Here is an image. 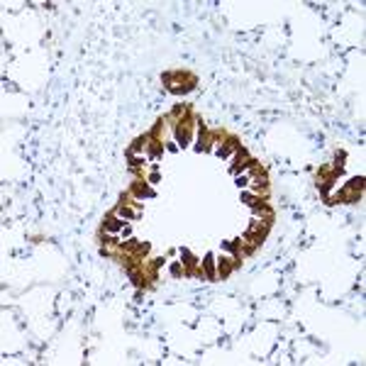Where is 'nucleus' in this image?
I'll use <instances>...</instances> for the list:
<instances>
[{
  "label": "nucleus",
  "instance_id": "1",
  "mask_svg": "<svg viewBox=\"0 0 366 366\" xmlns=\"http://www.w3.org/2000/svg\"><path fill=\"white\" fill-rule=\"evenodd\" d=\"M164 83L169 85V90L171 93H186V90H191L198 81H196V76H191V73H183V71H171L164 76Z\"/></svg>",
  "mask_w": 366,
  "mask_h": 366
},
{
  "label": "nucleus",
  "instance_id": "2",
  "mask_svg": "<svg viewBox=\"0 0 366 366\" xmlns=\"http://www.w3.org/2000/svg\"><path fill=\"white\" fill-rule=\"evenodd\" d=\"M362 191H364V178H352L349 186L337 196V200H342V203H354V200L362 198Z\"/></svg>",
  "mask_w": 366,
  "mask_h": 366
},
{
  "label": "nucleus",
  "instance_id": "3",
  "mask_svg": "<svg viewBox=\"0 0 366 366\" xmlns=\"http://www.w3.org/2000/svg\"><path fill=\"white\" fill-rule=\"evenodd\" d=\"M252 161H254V159H249V151H247L244 146H239V149H237V159H234V166H232V173H239V171L249 169V166H252Z\"/></svg>",
  "mask_w": 366,
  "mask_h": 366
},
{
  "label": "nucleus",
  "instance_id": "4",
  "mask_svg": "<svg viewBox=\"0 0 366 366\" xmlns=\"http://www.w3.org/2000/svg\"><path fill=\"white\" fill-rule=\"evenodd\" d=\"M234 266H239L234 259H229V256H220V261H218V274L222 276V279H227L229 276V271L234 269Z\"/></svg>",
  "mask_w": 366,
  "mask_h": 366
},
{
  "label": "nucleus",
  "instance_id": "5",
  "mask_svg": "<svg viewBox=\"0 0 366 366\" xmlns=\"http://www.w3.org/2000/svg\"><path fill=\"white\" fill-rule=\"evenodd\" d=\"M103 227H105V232H117V229H122V227H125V222H122V220H117V213H110L108 218L103 220Z\"/></svg>",
  "mask_w": 366,
  "mask_h": 366
},
{
  "label": "nucleus",
  "instance_id": "6",
  "mask_svg": "<svg viewBox=\"0 0 366 366\" xmlns=\"http://www.w3.org/2000/svg\"><path fill=\"white\" fill-rule=\"evenodd\" d=\"M130 196H140V198H144V196H151V188H146L144 181H135L132 188H130Z\"/></svg>",
  "mask_w": 366,
  "mask_h": 366
},
{
  "label": "nucleus",
  "instance_id": "7",
  "mask_svg": "<svg viewBox=\"0 0 366 366\" xmlns=\"http://www.w3.org/2000/svg\"><path fill=\"white\" fill-rule=\"evenodd\" d=\"M203 266H205V276H208V279H215V271H213V256H210V254L205 256Z\"/></svg>",
  "mask_w": 366,
  "mask_h": 366
}]
</instances>
